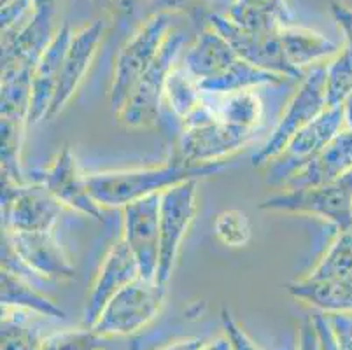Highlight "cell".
<instances>
[{
  "label": "cell",
  "mask_w": 352,
  "mask_h": 350,
  "mask_svg": "<svg viewBox=\"0 0 352 350\" xmlns=\"http://www.w3.org/2000/svg\"><path fill=\"white\" fill-rule=\"evenodd\" d=\"M226 168L228 162L191 165L170 158V162L162 165L89 173L86 175V184L102 208H123L142 198L162 195L181 182L212 177Z\"/></svg>",
  "instance_id": "1"
},
{
  "label": "cell",
  "mask_w": 352,
  "mask_h": 350,
  "mask_svg": "<svg viewBox=\"0 0 352 350\" xmlns=\"http://www.w3.org/2000/svg\"><path fill=\"white\" fill-rule=\"evenodd\" d=\"M181 62L206 93L244 91L287 79L242 60L226 39L207 23L188 44Z\"/></svg>",
  "instance_id": "2"
},
{
  "label": "cell",
  "mask_w": 352,
  "mask_h": 350,
  "mask_svg": "<svg viewBox=\"0 0 352 350\" xmlns=\"http://www.w3.org/2000/svg\"><path fill=\"white\" fill-rule=\"evenodd\" d=\"M186 47V34L179 28H172L153 65L146 70L124 104L116 111L123 127L130 130H149L158 127L162 121L166 79L172 69L181 62V53H184Z\"/></svg>",
  "instance_id": "3"
},
{
  "label": "cell",
  "mask_w": 352,
  "mask_h": 350,
  "mask_svg": "<svg viewBox=\"0 0 352 350\" xmlns=\"http://www.w3.org/2000/svg\"><path fill=\"white\" fill-rule=\"evenodd\" d=\"M172 18V12L149 14L120 50L109 89V104L114 112L124 104L140 77L156 60L165 39L174 28Z\"/></svg>",
  "instance_id": "4"
},
{
  "label": "cell",
  "mask_w": 352,
  "mask_h": 350,
  "mask_svg": "<svg viewBox=\"0 0 352 350\" xmlns=\"http://www.w3.org/2000/svg\"><path fill=\"white\" fill-rule=\"evenodd\" d=\"M254 135L216 120L207 114L201 104L175 137L172 158L191 165L228 162L254 139Z\"/></svg>",
  "instance_id": "5"
},
{
  "label": "cell",
  "mask_w": 352,
  "mask_h": 350,
  "mask_svg": "<svg viewBox=\"0 0 352 350\" xmlns=\"http://www.w3.org/2000/svg\"><path fill=\"white\" fill-rule=\"evenodd\" d=\"M326 63L316 65L305 72L302 77L298 89L287 102L283 116L275 124L274 131L267 139V142L259 147L258 153L252 156V166L261 168L274 162L277 156L284 153L287 144L293 140L296 133L303 130L309 123H312L326 107Z\"/></svg>",
  "instance_id": "6"
},
{
  "label": "cell",
  "mask_w": 352,
  "mask_h": 350,
  "mask_svg": "<svg viewBox=\"0 0 352 350\" xmlns=\"http://www.w3.org/2000/svg\"><path fill=\"white\" fill-rule=\"evenodd\" d=\"M2 268L11 270L21 277H25V272L46 281L65 282L76 278V268L53 231H4Z\"/></svg>",
  "instance_id": "7"
},
{
  "label": "cell",
  "mask_w": 352,
  "mask_h": 350,
  "mask_svg": "<svg viewBox=\"0 0 352 350\" xmlns=\"http://www.w3.org/2000/svg\"><path fill=\"white\" fill-rule=\"evenodd\" d=\"M166 285L139 277L105 305L94 329L105 338L130 336L156 319L165 301Z\"/></svg>",
  "instance_id": "8"
},
{
  "label": "cell",
  "mask_w": 352,
  "mask_h": 350,
  "mask_svg": "<svg viewBox=\"0 0 352 350\" xmlns=\"http://www.w3.org/2000/svg\"><path fill=\"white\" fill-rule=\"evenodd\" d=\"M259 208L319 217L347 230L352 219V172L331 184L280 191L261 201Z\"/></svg>",
  "instance_id": "9"
},
{
  "label": "cell",
  "mask_w": 352,
  "mask_h": 350,
  "mask_svg": "<svg viewBox=\"0 0 352 350\" xmlns=\"http://www.w3.org/2000/svg\"><path fill=\"white\" fill-rule=\"evenodd\" d=\"M198 181L181 182L160 197V263L156 281L166 285L198 212Z\"/></svg>",
  "instance_id": "10"
},
{
  "label": "cell",
  "mask_w": 352,
  "mask_h": 350,
  "mask_svg": "<svg viewBox=\"0 0 352 350\" xmlns=\"http://www.w3.org/2000/svg\"><path fill=\"white\" fill-rule=\"evenodd\" d=\"M63 205L37 181L25 184L2 179V226L4 231L30 233L53 231Z\"/></svg>",
  "instance_id": "11"
},
{
  "label": "cell",
  "mask_w": 352,
  "mask_h": 350,
  "mask_svg": "<svg viewBox=\"0 0 352 350\" xmlns=\"http://www.w3.org/2000/svg\"><path fill=\"white\" fill-rule=\"evenodd\" d=\"M344 107H326L293 137L284 153L267 165V184L283 188L296 170L305 166L344 130Z\"/></svg>",
  "instance_id": "12"
},
{
  "label": "cell",
  "mask_w": 352,
  "mask_h": 350,
  "mask_svg": "<svg viewBox=\"0 0 352 350\" xmlns=\"http://www.w3.org/2000/svg\"><path fill=\"white\" fill-rule=\"evenodd\" d=\"M206 23L210 25L216 32H219L226 39V43L233 47L242 60L258 69L268 72L280 74L284 77H303L287 63L284 54L283 43H280L279 30H248L239 27L232 19L221 12H212L206 18Z\"/></svg>",
  "instance_id": "13"
},
{
  "label": "cell",
  "mask_w": 352,
  "mask_h": 350,
  "mask_svg": "<svg viewBox=\"0 0 352 350\" xmlns=\"http://www.w3.org/2000/svg\"><path fill=\"white\" fill-rule=\"evenodd\" d=\"M160 197L142 198L123 207V240L135 256L140 277L156 281L160 263Z\"/></svg>",
  "instance_id": "14"
},
{
  "label": "cell",
  "mask_w": 352,
  "mask_h": 350,
  "mask_svg": "<svg viewBox=\"0 0 352 350\" xmlns=\"http://www.w3.org/2000/svg\"><path fill=\"white\" fill-rule=\"evenodd\" d=\"M32 181L46 186L63 207L72 208L82 216L94 217L97 221L102 219V207L91 197L86 184V175H82L79 170L76 154L69 146L62 147L54 154L50 165L34 172Z\"/></svg>",
  "instance_id": "15"
},
{
  "label": "cell",
  "mask_w": 352,
  "mask_h": 350,
  "mask_svg": "<svg viewBox=\"0 0 352 350\" xmlns=\"http://www.w3.org/2000/svg\"><path fill=\"white\" fill-rule=\"evenodd\" d=\"M140 277V270L137 265L135 256L128 249L123 237L116 239V242L109 247L102 259L98 272L94 278V284L89 287V293L86 296L85 312L82 320L85 326L91 327L100 317L105 305L113 300L121 289L126 287L130 282Z\"/></svg>",
  "instance_id": "16"
},
{
  "label": "cell",
  "mask_w": 352,
  "mask_h": 350,
  "mask_svg": "<svg viewBox=\"0 0 352 350\" xmlns=\"http://www.w3.org/2000/svg\"><path fill=\"white\" fill-rule=\"evenodd\" d=\"M102 37H104V23L102 21H91L79 30L72 32L65 58H63L58 88H56L53 104L47 112L50 121L54 120L67 107V104L72 100V96L76 95L79 86L82 85L89 67L97 56Z\"/></svg>",
  "instance_id": "17"
},
{
  "label": "cell",
  "mask_w": 352,
  "mask_h": 350,
  "mask_svg": "<svg viewBox=\"0 0 352 350\" xmlns=\"http://www.w3.org/2000/svg\"><path fill=\"white\" fill-rule=\"evenodd\" d=\"M72 30L69 23H63L54 32L50 46L43 53L41 60L35 65L32 74V96L30 112H28V124H37L39 121L47 120L54 93L58 88L60 72H62L63 58L69 47Z\"/></svg>",
  "instance_id": "18"
},
{
  "label": "cell",
  "mask_w": 352,
  "mask_h": 350,
  "mask_svg": "<svg viewBox=\"0 0 352 350\" xmlns=\"http://www.w3.org/2000/svg\"><path fill=\"white\" fill-rule=\"evenodd\" d=\"M352 172V130H342L340 133L305 166L291 175L283 186V191L293 189L318 188L331 184Z\"/></svg>",
  "instance_id": "19"
},
{
  "label": "cell",
  "mask_w": 352,
  "mask_h": 350,
  "mask_svg": "<svg viewBox=\"0 0 352 350\" xmlns=\"http://www.w3.org/2000/svg\"><path fill=\"white\" fill-rule=\"evenodd\" d=\"M204 109L216 120L256 133L263 123V102L256 89L232 93H206Z\"/></svg>",
  "instance_id": "20"
},
{
  "label": "cell",
  "mask_w": 352,
  "mask_h": 350,
  "mask_svg": "<svg viewBox=\"0 0 352 350\" xmlns=\"http://www.w3.org/2000/svg\"><path fill=\"white\" fill-rule=\"evenodd\" d=\"M279 35L287 63L300 74L329 62L340 51L333 41L312 28L296 27L293 23L283 25Z\"/></svg>",
  "instance_id": "21"
},
{
  "label": "cell",
  "mask_w": 352,
  "mask_h": 350,
  "mask_svg": "<svg viewBox=\"0 0 352 350\" xmlns=\"http://www.w3.org/2000/svg\"><path fill=\"white\" fill-rule=\"evenodd\" d=\"M201 104H204V89L188 72L186 67L182 65V62H179L166 79L160 124L174 123L177 131L175 137H177L182 124L201 107Z\"/></svg>",
  "instance_id": "22"
},
{
  "label": "cell",
  "mask_w": 352,
  "mask_h": 350,
  "mask_svg": "<svg viewBox=\"0 0 352 350\" xmlns=\"http://www.w3.org/2000/svg\"><path fill=\"white\" fill-rule=\"evenodd\" d=\"M291 296L322 314H340L352 310V284L335 278L305 277L287 285Z\"/></svg>",
  "instance_id": "23"
},
{
  "label": "cell",
  "mask_w": 352,
  "mask_h": 350,
  "mask_svg": "<svg viewBox=\"0 0 352 350\" xmlns=\"http://www.w3.org/2000/svg\"><path fill=\"white\" fill-rule=\"evenodd\" d=\"M2 310H28L44 317L65 319V312L58 305L44 296L30 282L11 270L2 268Z\"/></svg>",
  "instance_id": "24"
},
{
  "label": "cell",
  "mask_w": 352,
  "mask_h": 350,
  "mask_svg": "<svg viewBox=\"0 0 352 350\" xmlns=\"http://www.w3.org/2000/svg\"><path fill=\"white\" fill-rule=\"evenodd\" d=\"M309 275L352 284V235L347 230H342L340 235L333 240L324 256L310 270Z\"/></svg>",
  "instance_id": "25"
},
{
  "label": "cell",
  "mask_w": 352,
  "mask_h": 350,
  "mask_svg": "<svg viewBox=\"0 0 352 350\" xmlns=\"http://www.w3.org/2000/svg\"><path fill=\"white\" fill-rule=\"evenodd\" d=\"M326 102L328 107L344 105L352 93V43L326 63Z\"/></svg>",
  "instance_id": "26"
},
{
  "label": "cell",
  "mask_w": 352,
  "mask_h": 350,
  "mask_svg": "<svg viewBox=\"0 0 352 350\" xmlns=\"http://www.w3.org/2000/svg\"><path fill=\"white\" fill-rule=\"evenodd\" d=\"M214 235L225 247L240 249L251 242L252 226L249 216L240 208L221 210L212 223Z\"/></svg>",
  "instance_id": "27"
},
{
  "label": "cell",
  "mask_w": 352,
  "mask_h": 350,
  "mask_svg": "<svg viewBox=\"0 0 352 350\" xmlns=\"http://www.w3.org/2000/svg\"><path fill=\"white\" fill-rule=\"evenodd\" d=\"M41 350H107V338L94 327L65 329L43 340Z\"/></svg>",
  "instance_id": "28"
},
{
  "label": "cell",
  "mask_w": 352,
  "mask_h": 350,
  "mask_svg": "<svg viewBox=\"0 0 352 350\" xmlns=\"http://www.w3.org/2000/svg\"><path fill=\"white\" fill-rule=\"evenodd\" d=\"M43 340L21 320L2 317V350H41Z\"/></svg>",
  "instance_id": "29"
},
{
  "label": "cell",
  "mask_w": 352,
  "mask_h": 350,
  "mask_svg": "<svg viewBox=\"0 0 352 350\" xmlns=\"http://www.w3.org/2000/svg\"><path fill=\"white\" fill-rule=\"evenodd\" d=\"M230 2L240 6V8L249 9V11H256L261 12V14L272 16V18H277L284 25L291 23V12L286 0H230Z\"/></svg>",
  "instance_id": "30"
},
{
  "label": "cell",
  "mask_w": 352,
  "mask_h": 350,
  "mask_svg": "<svg viewBox=\"0 0 352 350\" xmlns=\"http://www.w3.org/2000/svg\"><path fill=\"white\" fill-rule=\"evenodd\" d=\"M221 322H223V327H225L226 338L232 343V350H261L249 338L248 333L240 327V324L236 322V319L228 310H223V314H221Z\"/></svg>",
  "instance_id": "31"
},
{
  "label": "cell",
  "mask_w": 352,
  "mask_h": 350,
  "mask_svg": "<svg viewBox=\"0 0 352 350\" xmlns=\"http://www.w3.org/2000/svg\"><path fill=\"white\" fill-rule=\"evenodd\" d=\"M331 14L338 28L344 32L347 43H352V9L342 2H331Z\"/></svg>",
  "instance_id": "32"
},
{
  "label": "cell",
  "mask_w": 352,
  "mask_h": 350,
  "mask_svg": "<svg viewBox=\"0 0 352 350\" xmlns=\"http://www.w3.org/2000/svg\"><path fill=\"white\" fill-rule=\"evenodd\" d=\"M298 350H322L321 340H319L318 329H316V324H314L312 317L302 324Z\"/></svg>",
  "instance_id": "33"
},
{
  "label": "cell",
  "mask_w": 352,
  "mask_h": 350,
  "mask_svg": "<svg viewBox=\"0 0 352 350\" xmlns=\"http://www.w3.org/2000/svg\"><path fill=\"white\" fill-rule=\"evenodd\" d=\"M107 9L114 14H132L142 4H149V0H102Z\"/></svg>",
  "instance_id": "34"
},
{
  "label": "cell",
  "mask_w": 352,
  "mask_h": 350,
  "mask_svg": "<svg viewBox=\"0 0 352 350\" xmlns=\"http://www.w3.org/2000/svg\"><path fill=\"white\" fill-rule=\"evenodd\" d=\"M193 0H149V6L155 8V12H175L186 9Z\"/></svg>",
  "instance_id": "35"
},
{
  "label": "cell",
  "mask_w": 352,
  "mask_h": 350,
  "mask_svg": "<svg viewBox=\"0 0 352 350\" xmlns=\"http://www.w3.org/2000/svg\"><path fill=\"white\" fill-rule=\"evenodd\" d=\"M204 340L201 338H182V340H177V342L170 343V345L163 347V349L160 350H201L204 349Z\"/></svg>",
  "instance_id": "36"
},
{
  "label": "cell",
  "mask_w": 352,
  "mask_h": 350,
  "mask_svg": "<svg viewBox=\"0 0 352 350\" xmlns=\"http://www.w3.org/2000/svg\"><path fill=\"white\" fill-rule=\"evenodd\" d=\"M56 2H58V0H34L35 12L44 16H53L54 8H56Z\"/></svg>",
  "instance_id": "37"
},
{
  "label": "cell",
  "mask_w": 352,
  "mask_h": 350,
  "mask_svg": "<svg viewBox=\"0 0 352 350\" xmlns=\"http://www.w3.org/2000/svg\"><path fill=\"white\" fill-rule=\"evenodd\" d=\"M201 350H232V343H230V340L226 336H223V338H217L216 342H210L207 345H204Z\"/></svg>",
  "instance_id": "38"
},
{
  "label": "cell",
  "mask_w": 352,
  "mask_h": 350,
  "mask_svg": "<svg viewBox=\"0 0 352 350\" xmlns=\"http://www.w3.org/2000/svg\"><path fill=\"white\" fill-rule=\"evenodd\" d=\"M342 107H344L345 124H347V128H351V130H352V93L349 95V98L345 100V104L342 105Z\"/></svg>",
  "instance_id": "39"
},
{
  "label": "cell",
  "mask_w": 352,
  "mask_h": 350,
  "mask_svg": "<svg viewBox=\"0 0 352 350\" xmlns=\"http://www.w3.org/2000/svg\"><path fill=\"white\" fill-rule=\"evenodd\" d=\"M126 350H140V343H139V340H133V342L130 343V347H128Z\"/></svg>",
  "instance_id": "40"
}]
</instances>
